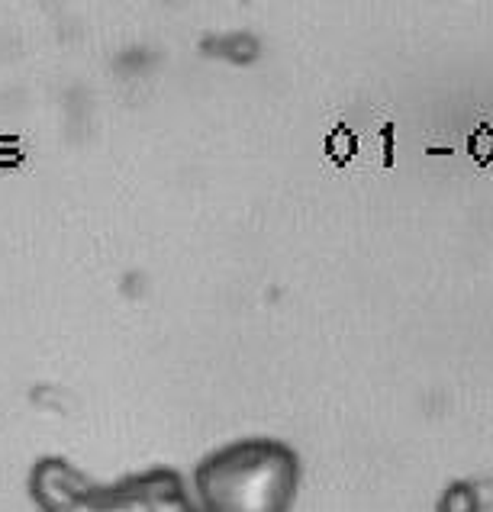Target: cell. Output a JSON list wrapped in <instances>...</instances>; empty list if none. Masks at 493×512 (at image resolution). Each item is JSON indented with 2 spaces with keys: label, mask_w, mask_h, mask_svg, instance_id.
<instances>
[{
  "label": "cell",
  "mask_w": 493,
  "mask_h": 512,
  "mask_svg": "<svg viewBox=\"0 0 493 512\" xmlns=\"http://www.w3.org/2000/svg\"><path fill=\"white\" fill-rule=\"evenodd\" d=\"M300 490V455L281 438L252 435L210 451L194 467L197 512H290Z\"/></svg>",
  "instance_id": "cell-1"
},
{
  "label": "cell",
  "mask_w": 493,
  "mask_h": 512,
  "mask_svg": "<svg viewBox=\"0 0 493 512\" xmlns=\"http://www.w3.org/2000/svg\"><path fill=\"white\" fill-rule=\"evenodd\" d=\"M62 512H197V506L178 474L155 467L113 487L94 484L75 506Z\"/></svg>",
  "instance_id": "cell-2"
},
{
  "label": "cell",
  "mask_w": 493,
  "mask_h": 512,
  "mask_svg": "<svg viewBox=\"0 0 493 512\" xmlns=\"http://www.w3.org/2000/svg\"><path fill=\"white\" fill-rule=\"evenodd\" d=\"M91 487V480L65 458H42L29 477V493H33L39 512H62L75 506Z\"/></svg>",
  "instance_id": "cell-3"
},
{
  "label": "cell",
  "mask_w": 493,
  "mask_h": 512,
  "mask_svg": "<svg viewBox=\"0 0 493 512\" xmlns=\"http://www.w3.org/2000/svg\"><path fill=\"white\" fill-rule=\"evenodd\" d=\"M435 512H481V493L471 480H455L448 484L435 503Z\"/></svg>",
  "instance_id": "cell-4"
}]
</instances>
